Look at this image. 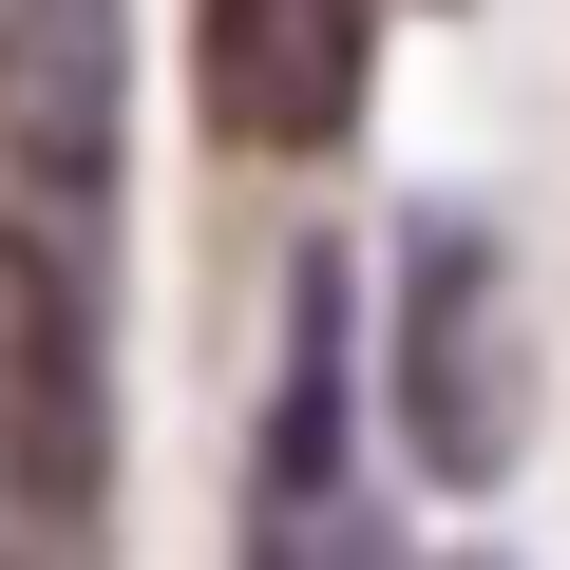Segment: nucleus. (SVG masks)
Masks as SVG:
<instances>
[{
	"instance_id": "obj_1",
	"label": "nucleus",
	"mask_w": 570,
	"mask_h": 570,
	"mask_svg": "<svg viewBox=\"0 0 570 570\" xmlns=\"http://www.w3.org/2000/svg\"><path fill=\"white\" fill-rule=\"evenodd\" d=\"M532 400H551V362H532L513 247H494L475 209H419V228H400V305H381V419H400V456H419L438 494H494V475L532 456Z\"/></svg>"
},
{
	"instance_id": "obj_2",
	"label": "nucleus",
	"mask_w": 570,
	"mask_h": 570,
	"mask_svg": "<svg viewBox=\"0 0 570 570\" xmlns=\"http://www.w3.org/2000/svg\"><path fill=\"white\" fill-rule=\"evenodd\" d=\"M247 570H400L381 551V456L343 381V266L285 285V362H266V456H247Z\"/></svg>"
},
{
	"instance_id": "obj_3",
	"label": "nucleus",
	"mask_w": 570,
	"mask_h": 570,
	"mask_svg": "<svg viewBox=\"0 0 570 570\" xmlns=\"http://www.w3.org/2000/svg\"><path fill=\"white\" fill-rule=\"evenodd\" d=\"M96 324H77V266L0 209V513L20 532H96Z\"/></svg>"
},
{
	"instance_id": "obj_4",
	"label": "nucleus",
	"mask_w": 570,
	"mask_h": 570,
	"mask_svg": "<svg viewBox=\"0 0 570 570\" xmlns=\"http://www.w3.org/2000/svg\"><path fill=\"white\" fill-rule=\"evenodd\" d=\"M381 0H190V96L228 153H343Z\"/></svg>"
},
{
	"instance_id": "obj_5",
	"label": "nucleus",
	"mask_w": 570,
	"mask_h": 570,
	"mask_svg": "<svg viewBox=\"0 0 570 570\" xmlns=\"http://www.w3.org/2000/svg\"><path fill=\"white\" fill-rule=\"evenodd\" d=\"M0 153L58 190L115 171V0H0Z\"/></svg>"
},
{
	"instance_id": "obj_6",
	"label": "nucleus",
	"mask_w": 570,
	"mask_h": 570,
	"mask_svg": "<svg viewBox=\"0 0 570 570\" xmlns=\"http://www.w3.org/2000/svg\"><path fill=\"white\" fill-rule=\"evenodd\" d=\"M456 570H494V551H456Z\"/></svg>"
}]
</instances>
